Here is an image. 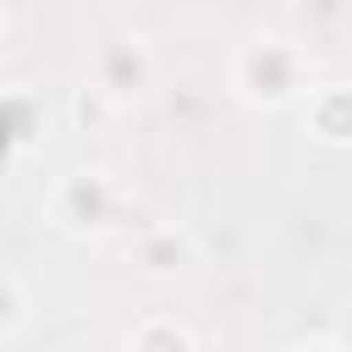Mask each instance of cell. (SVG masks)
Masks as SVG:
<instances>
[{
	"label": "cell",
	"instance_id": "7a4b0ae2",
	"mask_svg": "<svg viewBox=\"0 0 352 352\" xmlns=\"http://www.w3.org/2000/svg\"><path fill=\"white\" fill-rule=\"evenodd\" d=\"M341 336H346V341H352V314H346V330H341Z\"/></svg>",
	"mask_w": 352,
	"mask_h": 352
},
{
	"label": "cell",
	"instance_id": "6da1fadb",
	"mask_svg": "<svg viewBox=\"0 0 352 352\" xmlns=\"http://www.w3.org/2000/svg\"><path fill=\"white\" fill-rule=\"evenodd\" d=\"M126 341H132V346H148V341H176V346H192V330H182V324H143V330H132Z\"/></svg>",
	"mask_w": 352,
	"mask_h": 352
}]
</instances>
